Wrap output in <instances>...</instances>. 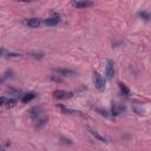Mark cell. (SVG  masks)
<instances>
[{"label":"cell","mask_w":151,"mask_h":151,"mask_svg":"<svg viewBox=\"0 0 151 151\" xmlns=\"http://www.w3.org/2000/svg\"><path fill=\"white\" fill-rule=\"evenodd\" d=\"M60 21V18L59 15H54V17H51V18H47L44 20V24L47 25V26H55L57 24H59Z\"/></svg>","instance_id":"cell-4"},{"label":"cell","mask_w":151,"mask_h":151,"mask_svg":"<svg viewBox=\"0 0 151 151\" xmlns=\"http://www.w3.org/2000/svg\"><path fill=\"white\" fill-rule=\"evenodd\" d=\"M123 110H124V106H119V105H117V104H114L113 107H112L113 114H118V113H120Z\"/></svg>","instance_id":"cell-13"},{"label":"cell","mask_w":151,"mask_h":151,"mask_svg":"<svg viewBox=\"0 0 151 151\" xmlns=\"http://www.w3.org/2000/svg\"><path fill=\"white\" fill-rule=\"evenodd\" d=\"M55 72L63 77H66V76H74V71L73 70H70V68H58L55 70Z\"/></svg>","instance_id":"cell-6"},{"label":"cell","mask_w":151,"mask_h":151,"mask_svg":"<svg viewBox=\"0 0 151 151\" xmlns=\"http://www.w3.org/2000/svg\"><path fill=\"white\" fill-rule=\"evenodd\" d=\"M25 24L29 27H38L40 24H41V20L38 19V18H31V19H27L25 21Z\"/></svg>","instance_id":"cell-5"},{"label":"cell","mask_w":151,"mask_h":151,"mask_svg":"<svg viewBox=\"0 0 151 151\" xmlns=\"http://www.w3.org/2000/svg\"><path fill=\"white\" fill-rule=\"evenodd\" d=\"M72 5L77 8H85V7H88L92 5L91 1H73Z\"/></svg>","instance_id":"cell-7"},{"label":"cell","mask_w":151,"mask_h":151,"mask_svg":"<svg viewBox=\"0 0 151 151\" xmlns=\"http://www.w3.org/2000/svg\"><path fill=\"white\" fill-rule=\"evenodd\" d=\"M60 107H61L63 112H65V113H70V114H81V112H79V111H74V110H71V109H67V107H64V106H60Z\"/></svg>","instance_id":"cell-12"},{"label":"cell","mask_w":151,"mask_h":151,"mask_svg":"<svg viewBox=\"0 0 151 151\" xmlns=\"http://www.w3.org/2000/svg\"><path fill=\"white\" fill-rule=\"evenodd\" d=\"M35 98V93L34 92H28V93H25L24 94V97H22V103H28V101H31L32 99H34Z\"/></svg>","instance_id":"cell-11"},{"label":"cell","mask_w":151,"mask_h":151,"mask_svg":"<svg viewBox=\"0 0 151 151\" xmlns=\"http://www.w3.org/2000/svg\"><path fill=\"white\" fill-rule=\"evenodd\" d=\"M72 92H66V91H64V90H57V91H54V93H53V96L57 98V99H66V98H70V97H72Z\"/></svg>","instance_id":"cell-2"},{"label":"cell","mask_w":151,"mask_h":151,"mask_svg":"<svg viewBox=\"0 0 151 151\" xmlns=\"http://www.w3.org/2000/svg\"><path fill=\"white\" fill-rule=\"evenodd\" d=\"M12 71H6V73L4 74V77H0V81H4L5 79H7V78H9V77H12Z\"/></svg>","instance_id":"cell-15"},{"label":"cell","mask_w":151,"mask_h":151,"mask_svg":"<svg viewBox=\"0 0 151 151\" xmlns=\"http://www.w3.org/2000/svg\"><path fill=\"white\" fill-rule=\"evenodd\" d=\"M106 76L107 79H112L114 76V64L112 60H107V66H106Z\"/></svg>","instance_id":"cell-3"},{"label":"cell","mask_w":151,"mask_h":151,"mask_svg":"<svg viewBox=\"0 0 151 151\" xmlns=\"http://www.w3.org/2000/svg\"><path fill=\"white\" fill-rule=\"evenodd\" d=\"M119 88H120V91H122L124 94H130V90L126 87V85H125V84L119 83Z\"/></svg>","instance_id":"cell-14"},{"label":"cell","mask_w":151,"mask_h":151,"mask_svg":"<svg viewBox=\"0 0 151 151\" xmlns=\"http://www.w3.org/2000/svg\"><path fill=\"white\" fill-rule=\"evenodd\" d=\"M138 15H139L140 18H143L144 20H149V14H147L146 12H139Z\"/></svg>","instance_id":"cell-16"},{"label":"cell","mask_w":151,"mask_h":151,"mask_svg":"<svg viewBox=\"0 0 151 151\" xmlns=\"http://www.w3.org/2000/svg\"><path fill=\"white\" fill-rule=\"evenodd\" d=\"M90 132H91V134L94 137V138H97L98 140H100V142H104V143H109V139L107 138H105L104 136H100L97 131H94V130H90Z\"/></svg>","instance_id":"cell-10"},{"label":"cell","mask_w":151,"mask_h":151,"mask_svg":"<svg viewBox=\"0 0 151 151\" xmlns=\"http://www.w3.org/2000/svg\"><path fill=\"white\" fill-rule=\"evenodd\" d=\"M61 142H63V143H67V144H71V140H70V139H64V138H61Z\"/></svg>","instance_id":"cell-17"},{"label":"cell","mask_w":151,"mask_h":151,"mask_svg":"<svg viewBox=\"0 0 151 151\" xmlns=\"http://www.w3.org/2000/svg\"><path fill=\"white\" fill-rule=\"evenodd\" d=\"M29 116H31V118L32 119H39V117H40V109L39 107H33L31 111H29Z\"/></svg>","instance_id":"cell-8"},{"label":"cell","mask_w":151,"mask_h":151,"mask_svg":"<svg viewBox=\"0 0 151 151\" xmlns=\"http://www.w3.org/2000/svg\"><path fill=\"white\" fill-rule=\"evenodd\" d=\"M15 103H17V100L12 99V98H5V97L0 98V105H13Z\"/></svg>","instance_id":"cell-9"},{"label":"cell","mask_w":151,"mask_h":151,"mask_svg":"<svg viewBox=\"0 0 151 151\" xmlns=\"http://www.w3.org/2000/svg\"><path fill=\"white\" fill-rule=\"evenodd\" d=\"M93 81H94V86L97 87V90L104 91V88H105V80L101 78V76L98 72H93Z\"/></svg>","instance_id":"cell-1"}]
</instances>
